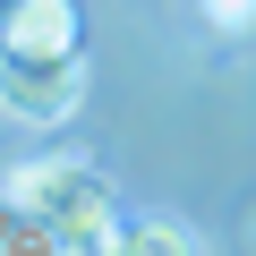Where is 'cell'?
Here are the masks:
<instances>
[{
  "instance_id": "6da1fadb",
  "label": "cell",
  "mask_w": 256,
  "mask_h": 256,
  "mask_svg": "<svg viewBox=\"0 0 256 256\" xmlns=\"http://www.w3.org/2000/svg\"><path fill=\"white\" fill-rule=\"evenodd\" d=\"M9 205L18 214H34L60 248L68 239H102L111 222H120V196H111V180L94 171V162H77V154H43V162H18L9 180Z\"/></svg>"
},
{
  "instance_id": "7a4b0ae2",
  "label": "cell",
  "mask_w": 256,
  "mask_h": 256,
  "mask_svg": "<svg viewBox=\"0 0 256 256\" xmlns=\"http://www.w3.org/2000/svg\"><path fill=\"white\" fill-rule=\"evenodd\" d=\"M86 102V52L77 60H0V111L18 128H60Z\"/></svg>"
},
{
  "instance_id": "3957f363",
  "label": "cell",
  "mask_w": 256,
  "mask_h": 256,
  "mask_svg": "<svg viewBox=\"0 0 256 256\" xmlns=\"http://www.w3.org/2000/svg\"><path fill=\"white\" fill-rule=\"evenodd\" d=\"M77 0H18L0 18V60H77Z\"/></svg>"
},
{
  "instance_id": "277c9868",
  "label": "cell",
  "mask_w": 256,
  "mask_h": 256,
  "mask_svg": "<svg viewBox=\"0 0 256 256\" xmlns=\"http://www.w3.org/2000/svg\"><path fill=\"white\" fill-rule=\"evenodd\" d=\"M102 256H196V230L171 222V214H120Z\"/></svg>"
},
{
  "instance_id": "5b68a950",
  "label": "cell",
  "mask_w": 256,
  "mask_h": 256,
  "mask_svg": "<svg viewBox=\"0 0 256 256\" xmlns=\"http://www.w3.org/2000/svg\"><path fill=\"white\" fill-rule=\"evenodd\" d=\"M0 256H60V239H52L34 214H18V205H9V214H0Z\"/></svg>"
},
{
  "instance_id": "8992f818",
  "label": "cell",
  "mask_w": 256,
  "mask_h": 256,
  "mask_svg": "<svg viewBox=\"0 0 256 256\" xmlns=\"http://www.w3.org/2000/svg\"><path fill=\"white\" fill-rule=\"evenodd\" d=\"M196 18L214 34H256V0H196Z\"/></svg>"
},
{
  "instance_id": "52a82bcc",
  "label": "cell",
  "mask_w": 256,
  "mask_h": 256,
  "mask_svg": "<svg viewBox=\"0 0 256 256\" xmlns=\"http://www.w3.org/2000/svg\"><path fill=\"white\" fill-rule=\"evenodd\" d=\"M9 9H18V0H0V18H9Z\"/></svg>"
},
{
  "instance_id": "ba28073f",
  "label": "cell",
  "mask_w": 256,
  "mask_h": 256,
  "mask_svg": "<svg viewBox=\"0 0 256 256\" xmlns=\"http://www.w3.org/2000/svg\"><path fill=\"white\" fill-rule=\"evenodd\" d=\"M248 248H256V222H248Z\"/></svg>"
}]
</instances>
